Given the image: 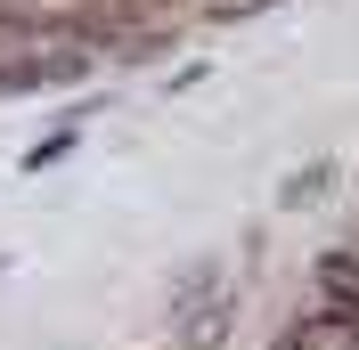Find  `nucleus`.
Returning <instances> with one entry per match:
<instances>
[{
    "instance_id": "nucleus-1",
    "label": "nucleus",
    "mask_w": 359,
    "mask_h": 350,
    "mask_svg": "<svg viewBox=\"0 0 359 350\" xmlns=\"http://www.w3.org/2000/svg\"><path fill=\"white\" fill-rule=\"evenodd\" d=\"M90 66H98L90 49H25V57L0 66V98H8V90H66V82H82Z\"/></svg>"
},
{
    "instance_id": "nucleus-2",
    "label": "nucleus",
    "mask_w": 359,
    "mask_h": 350,
    "mask_svg": "<svg viewBox=\"0 0 359 350\" xmlns=\"http://www.w3.org/2000/svg\"><path fill=\"white\" fill-rule=\"evenodd\" d=\"M318 309H359V253H318Z\"/></svg>"
},
{
    "instance_id": "nucleus-3",
    "label": "nucleus",
    "mask_w": 359,
    "mask_h": 350,
    "mask_svg": "<svg viewBox=\"0 0 359 350\" xmlns=\"http://www.w3.org/2000/svg\"><path fill=\"white\" fill-rule=\"evenodd\" d=\"M57 155H74V131H57V139H41V147L25 155V172H41V163H57Z\"/></svg>"
},
{
    "instance_id": "nucleus-4",
    "label": "nucleus",
    "mask_w": 359,
    "mask_h": 350,
    "mask_svg": "<svg viewBox=\"0 0 359 350\" xmlns=\"http://www.w3.org/2000/svg\"><path fill=\"white\" fill-rule=\"evenodd\" d=\"M311 188H327V163H311V172L286 179V204H311Z\"/></svg>"
},
{
    "instance_id": "nucleus-5",
    "label": "nucleus",
    "mask_w": 359,
    "mask_h": 350,
    "mask_svg": "<svg viewBox=\"0 0 359 350\" xmlns=\"http://www.w3.org/2000/svg\"><path fill=\"white\" fill-rule=\"evenodd\" d=\"M262 8H278V0H212V17H262Z\"/></svg>"
},
{
    "instance_id": "nucleus-6",
    "label": "nucleus",
    "mask_w": 359,
    "mask_h": 350,
    "mask_svg": "<svg viewBox=\"0 0 359 350\" xmlns=\"http://www.w3.org/2000/svg\"><path fill=\"white\" fill-rule=\"evenodd\" d=\"M25 41V17H17V8H0V49H17Z\"/></svg>"
},
{
    "instance_id": "nucleus-7",
    "label": "nucleus",
    "mask_w": 359,
    "mask_h": 350,
    "mask_svg": "<svg viewBox=\"0 0 359 350\" xmlns=\"http://www.w3.org/2000/svg\"><path fill=\"white\" fill-rule=\"evenodd\" d=\"M156 8H212V0H156Z\"/></svg>"
},
{
    "instance_id": "nucleus-8",
    "label": "nucleus",
    "mask_w": 359,
    "mask_h": 350,
    "mask_svg": "<svg viewBox=\"0 0 359 350\" xmlns=\"http://www.w3.org/2000/svg\"><path fill=\"white\" fill-rule=\"evenodd\" d=\"M0 269H8V261H0Z\"/></svg>"
}]
</instances>
